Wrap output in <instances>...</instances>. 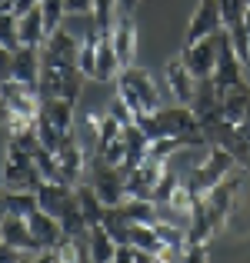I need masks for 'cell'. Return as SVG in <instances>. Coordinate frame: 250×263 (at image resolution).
<instances>
[{
    "label": "cell",
    "mask_w": 250,
    "mask_h": 263,
    "mask_svg": "<svg viewBox=\"0 0 250 263\" xmlns=\"http://www.w3.org/2000/svg\"><path fill=\"white\" fill-rule=\"evenodd\" d=\"M117 93L127 100V107L134 110V117L137 114H157V110L164 107L154 77H150L147 70H140V67H134V64L117 73Z\"/></svg>",
    "instance_id": "cell-1"
},
{
    "label": "cell",
    "mask_w": 250,
    "mask_h": 263,
    "mask_svg": "<svg viewBox=\"0 0 250 263\" xmlns=\"http://www.w3.org/2000/svg\"><path fill=\"white\" fill-rule=\"evenodd\" d=\"M0 183L7 190H40V183H44L33 157L24 154L10 140H7V160H4V170H0Z\"/></svg>",
    "instance_id": "cell-2"
},
{
    "label": "cell",
    "mask_w": 250,
    "mask_h": 263,
    "mask_svg": "<svg viewBox=\"0 0 250 263\" xmlns=\"http://www.w3.org/2000/svg\"><path fill=\"white\" fill-rule=\"evenodd\" d=\"M87 167H90L87 183L97 190V197H100L107 206H120L123 197H127V190H123V186H127V170L123 167H110V163H103L100 157H90Z\"/></svg>",
    "instance_id": "cell-3"
},
{
    "label": "cell",
    "mask_w": 250,
    "mask_h": 263,
    "mask_svg": "<svg viewBox=\"0 0 250 263\" xmlns=\"http://www.w3.org/2000/svg\"><path fill=\"white\" fill-rule=\"evenodd\" d=\"M217 53H220V30L210 33V37L197 40V44H184V67L190 70L193 80H204V77H213V67H217Z\"/></svg>",
    "instance_id": "cell-4"
},
{
    "label": "cell",
    "mask_w": 250,
    "mask_h": 263,
    "mask_svg": "<svg viewBox=\"0 0 250 263\" xmlns=\"http://www.w3.org/2000/svg\"><path fill=\"white\" fill-rule=\"evenodd\" d=\"M167 174V160H154V157H144L134 170H127V197H144L154 200V190L160 183V177Z\"/></svg>",
    "instance_id": "cell-5"
},
{
    "label": "cell",
    "mask_w": 250,
    "mask_h": 263,
    "mask_svg": "<svg viewBox=\"0 0 250 263\" xmlns=\"http://www.w3.org/2000/svg\"><path fill=\"white\" fill-rule=\"evenodd\" d=\"M190 110H193V117H197L200 130H204L207 123H213V120L224 117V107H220V90H217V84H213V77H204V80L193 84Z\"/></svg>",
    "instance_id": "cell-6"
},
{
    "label": "cell",
    "mask_w": 250,
    "mask_h": 263,
    "mask_svg": "<svg viewBox=\"0 0 250 263\" xmlns=\"http://www.w3.org/2000/svg\"><path fill=\"white\" fill-rule=\"evenodd\" d=\"M40 70H44V50H40V47H17V50H13L10 80L37 90L40 87ZM37 93H40V90H37Z\"/></svg>",
    "instance_id": "cell-7"
},
{
    "label": "cell",
    "mask_w": 250,
    "mask_h": 263,
    "mask_svg": "<svg viewBox=\"0 0 250 263\" xmlns=\"http://www.w3.org/2000/svg\"><path fill=\"white\" fill-rule=\"evenodd\" d=\"M0 97L7 100L10 114H17V117H30V120H37V117H40V107H44V100H40L37 90L17 84V80H4V84H0Z\"/></svg>",
    "instance_id": "cell-8"
},
{
    "label": "cell",
    "mask_w": 250,
    "mask_h": 263,
    "mask_svg": "<svg viewBox=\"0 0 250 263\" xmlns=\"http://www.w3.org/2000/svg\"><path fill=\"white\" fill-rule=\"evenodd\" d=\"M80 44L70 30H64V27H57V30L47 37V44L40 47L44 50V60H50V64H64V67H77V57H80Z\"/></svg>",
    "instance_id": "cell-9"
},
{
    "label": "cell",
    "mask_w": 250,
    "mask_h": 263,
    "mask_svg": "<svg viewBox=\"0 0 250 263\" xmlns=\"http://www.w3.org/2000/svg\"><path fill=\"white\" fill-rule=\"evenodd\" d=\"M224 30V20H220V4L217 0H200L197 10L190 17V27H187V40L184 44H197V40L210 37V33Z\"/></svg>",
    "instance_id": "cell-10"
},
{
    "label": "cell",
    "mask_w": 250,
    "mask_h": 263,
    "mask_svg": "<svg viewBox=\"0 0 250 263\" xmlns=\"http://www.w3.org/2000/svg\"><path fill=\"white\" fill-rule=\"evenodd\" d=\"M107 37H110V44H114L117 57H120V67H130V64H134V50H137V24H134V17H130L127 10L117 13V20H114V27H110Z\"/></svg>",
    "instance_id": "cell-11"
},
{
    "label": "cell",
    "mask_w": 250,
    "mask_h": 263,
    "mask_svg": "<svg viewBox=\"0 0 250 263\" xmlns=\"http://www.w3.org/2000/svg\"><path fill=\"white\" fill-rule=\"evenodd\" d=\"M27 223H30V233H33L37 250H53V247L64 240V227H60V220L53 217V213H47V210H33L30 217H27Z\"/></svg>",
    "instance_id": "cell-12"
},
{
    "label": "cell",
    "mask_w": 250,
    "mask_h": 263,
    "mask_svg": "<svg viewBox=\"0 0 250 263\" xmlns=\"http://www.w3.org/2000/svg\"><path fill=\"white\" fill-rule=\"evenodd\" d=\"M0 240L10 243V247H17V250H24V253H40L37 243H33V233H30L27 217H13V213H7V217L0 220Z\"/></svg>",
    "instance_id": "cell-13"
},
{
    "label": "cell",
    "mask_w": 250,
    "mask_h": 263,
    "mask_svg": "<svg viewBox=\"0 0 250 263\" xmlns=\"http://www.w3.org/2000/svg\"><path fill=\"white\" fill-rule=\"evenodd\" d=\"M17 30H20V47H44L47 44V24H44V10L37 7H30L27 13H20L17 17Z\"/></svg>",
    "instance_id": "cell-14"
},
{
    "label": "cell",
    "mask_w": 250,
    "mask_h": 263,
    "mask_svg": "<svg viewBox=\"0 0 250 263\" xmlns=\"http://www.w3.org/2000/svg\"><path fill=\"white\" fill-rule=\"evenodd\" d=\"M220 107H224V120L244 123L250 117V87L240 80V84H234L230 90H224V93H220Z\"/></svg>",
    "instance_id": "cell-15"
},
{
    "label": "cell",
    "mask_w": 250,
    "mask_h": 263,
    "mask_svg": "<svg viewBox=\"0 0 250 263\" xmlns=\"http://www.w3.org/2000/svg\"><path fill=\"white\" fill-rule=\"evenodd\" d=\"M164 77H167V87H170V93H173V100L177 103H190V97H193V84L197 80L190 77V70L184 67V60H170V64L164 67Z\"/></svg>",
    "instance_id": "cell-16"
},
{
    "label": "cell",
    "mask_w": 250,
    "mask_h": 263,
    "mask_svg": "<svg viewBox=\"0 0 250 263\" xmlns=\"http://www.w3.org/2000/svg\"><path fill=\"white\" fill-rule=\"evenodd\" d=\"M120 57H117L114 44H110V37L103 33L100 40H97V80L100 84H110V80H117V73H120Z\"/></svg>",
    "instance_id": "cell-17"
},
{
    "label": "cell",
    "mask_w": 250,
    "mask_h": 263,
    "mask_svg": "<svg viewBox=\"0 0 250 263\" xmlns=\"http://www.w3.org/2000/svg\"><path fill=\"white\" fill-rule=\"evenodd\" d=\"M87 257L94 260V263H114V257H117V243H114V237H110V233L103 230L100 223L90 227V237H87Z\"/></svg>",
    "instance_id": "cell-18"
},
{
    "label": "cell",
    "mask_w": 250,
    "mask_h": 263,
    "mask_svg": "<svg viewBox=\"0 0 250 263\" xmlns=\"http://www.w3.org/2000/svg\"><path fill=\"white\" fill-rule=\"evenodd\" d=\"M40 117H47V120H50L57 130H64V134L74 130V103L64 100V97H50V100H44Z\"/></svg>",
    "instance_id": "cell-19"
},
{
    "label": "cell",
    "mask_w": 250,
    "mask_h": 263,
    "mask_svg": "<svg viewBox=\"0 0 250 263\" xmlns=\"http://www.w3.org/2000/svg\"><path fill=\"white\" fill-rule=\"evenodd\" d=\"M120 210H123V217H127L130 223L157 227V203H154V200H144V197H123Z\"/></svg>",
    "instance_id": "cell-20"
},
{
    "label": "cell",
    "mask_w": 250,
    "mask_h": 263,
    "mask_svg": "<svg viewBox=\"0 0 250 263\" xmlns=\"http://www.w3.org/2000/svg\"><path fill=\"white\" fill-rule=\"evenodd\" d=\"M74 190H77V206H80L83 220H87L90 227L100 223V217H103V210H107V203H103V200L97 197V190H94L90 183H77Z\"/></svg>",
    "instance_id": "cell-21"
},
{
    "label": "cell",
    "mask_w": 250,
    "mask_h": 263,
    "mask_svg": "<svg viewBox=\"0 0 250 263\" xmlns=\"http://www.w3.org/2000/svg\"><path fill=\"white\" fill-rule=\"evenodd\" d=\"M100 227L110 233V237H114L117 247H127L130 243V220L123 217L120 206H107V210H103V217H100Z\"/></svg>",
    "instance_id": "cell-22"
},
{
    "label": "cell",
    "mask_w": 250,
    "mask_h": 263,
    "mask_svg": "<svg viewBox=\"0 0 250 263\" xmlns=\"http://www.w3.org/2000/svg\"><path fill=\"white\" fill-rule=\"evenodd\" d=\"M33 210H40L37 190H7V213H13V217H30Z\"/></svg>",
    "instance_id": "cell-23"
},
{
    "label": "cell",
    "mask_w": 250,
    "mask_h": 263,
    "mask_svg": "<svg viewBox=\"0 0 250 263\" xmlns=\"http://www.w3.org/2000/svg\"><path fill=\"white\" fill-rule=\"evenodd\" d=\"M130 247H137V250H150V253L164 250L160 237H157V227H147V223H130Z\"/></svg>",
    "instance_id": "cell-24"
},
{
    "label": "cell",
    "mask_w": 250,
    "mask_h": 263,
    "mask_svg": "<svg viewBox=\"0 0 250 263\" xmlns=\"http://www.w3.org/2000/svg\"><path fill=\"white\" fill-rule=\"evenodd\" d=\"M0 47H7V50H17V47H20L17 13H13V10H0Z\"/></svg>",
    "instance_id": "cell-25"
},
{
    "label": "cell",
    "mask_w": 250,
    "mask_h": 263,
    "mask_svg": "<svg viewBox=\"0 0 250 263\" xmlns=\"http://www.w3.org/2000/svg\"><path fill=\"white\" fill-rule=\"evenodd\" d=\"M37 140L44 150H50V154H57L60 143H64V130H57L47 117H37Z\"/></svg>",
    "instance_id": "cell-26"
},
{
    "label": "cell",
    "mask_w": 250,
    "mask_h": 263,
    "mask_svg": "<svg viewBox=\"0 0 250 263\" xmlns=\"http://www.w3.org/2000/svg\"><path fill=\"white\" fill-rule=\"evenodd\" d=\"M117 4L120 0H94V20H97V27H100V33H110V27H114V20H117Z\"/></svg>",
    "instance_id": "cell-27"
},
{
    "label": "cell",
    "mask_w": 250,
    "mask_h": 263,
    "mask_svg": "<svg viewBox=\"0 0 250 263\" xmlns=\"http://www.w3.org/2000/svg\"><path fill=\"white\" fill-rule=\"evenodd\" d=\"M177 150H184V143H180V137H157V140H150V150L147 157H154V160H170Z\"/></svg>",
    "instance_id": "cell-28"
},
{
    "label": "cell",
    "mask_w": 250,
    "mask_h": 263,
    "mask_svg": "<svg viewBox=\"0 0 250 263\" xmlns=\"http://www.w3.org/2000/svg\"><path fill=\"white\" fill-rule=\"evenodd\" d=\"M40 10H44V24H47V33H53L67 17V7L64 0H40Z\"/></svg>",
    "instance_id": "cell-29"
},
{
    "label": "cell",
    "mask_w": 250,
    "mask_h": 263,
    "mask_svg": "<svg viewBox=\"0 0 250 263\" xmlns=\"http://www.w3.org/2000/svg\"><path fill=\"white\" fill-rule=\"evenodd\" d=\"M217 4H220V20H224V27H237V24H244L247 0H217Z\"/></svg>",
    "instance_id": "cell-30"
},
{
    "label": "cell",
    "mask_w": 250,
    "mask_h": 263,
    "mask_svg": "<svg viewBox=\"0 0 250 263\" xmlns=\"http://www.w3.org/2000/svg\"><path fill=\"white\" fill-rule=\"evenodd\" d=\"M77 67L87 80H97V44H80V57Z\"/></svg>",
    "instance_id": "cell-31"
},
{
    "label": "cell",
    "mask_w": 250,
    "mask_h": 263,
    "mask_svg": "<svg viewBox=\"0 0 250 263\" xmlns=\"http://www.w3.org/2000/svg\"><path fill=\"white\" fill-rule=\"evenodd\" d=\"M107 114H110V117H114V120H117V123H123V127H127V123H134V110H130V107H127V100H123V97H120V93H117V97H114V100H110V103H107Z\"/></svg>",
    "instance_id": "cell-32"
},
{
    "label": "cell",
    "mask_w": 250,
    "mask_h": 263,
    "mask_svg": "<svg viewBox=\"0 0 250 263\" xmlns=\"http://www.w3.org/2000/svg\"><path fill=\"white\" fill-rule=\"evenodd\" d=\"M180 263H207V247L204 243H187L180 250Z\"/></svg>",
    "instance_id": "cell-33"
},
{
    "label": "cell",
    "mask_w": 250,
    "mask_h": 263,
    "mask_svg": "<svg viewBox=\"0 0 250 263\" xmlns=\"http://www.w3.org/2000/svg\"><path fill=\"white\" fill-rule=\"evenodd\" d=\"M24 260H27L24 250H17V247H10V243L0 240V263H24Z\"/></svg>",
    "instance_id": "cell-34"
},
{
    "label": "cell",
    "mask_w": 250,
    "mask_h": 263,
    "mask_svg": "<svg viewBox=\"0 0 250 263\" xmlns=\"http://www.w3.org/2000/svg\"><path fill=\"white\" fill-rule=\"evenodd\" d=\"M10 70H13V50L0 47V84H4V80H10Z\"/></svg>",
    "instance_id": "cell-35"
},
{
    "label": "cell",
    "mask_w": 250,
    "mask_h": 263,
    "mask_svg": "<svg viewBox=\"0 0 250 263\" xmlns=\"http://www.w3.org/2000/svg\"><path fill=\"white\" fill-rule=\"evenodd\" d=\"M67 13H90L94 10V0H64Z\"/></svg>",
    "instance_id": "cell-36"
},
{
    "label": "cell",
    "mask_w": 250,
    "mask_h": 263,
    "mask_svg": "<svg viewBox=\"0 0 250 263\" xmlns=\"http://www.w3.org/2000/svg\"><path fill=\"white\" fill-rule=\"evenodd\" d=\"M24 263H57V257H53V250H40V253H27Z\"/></svg>",
    "instance_id": "cell-37"
},
{
    "label": "cell",
    "mask_w": 250,
    "mask_h": 263,
    "mask_svg": "<svg viewBox=\"0 0 250 263\" xmlns=\"http://www.w3.org/2000/svg\"><path fill=\"white\" fill-rule=\"evenodd\" d=\"M7 120H10V107H7V100L0 97V127H7Z\"/></svg>",
    "instance_id": "cell-38"
},
{
    "label": "cell",
    "mask_w": 250,
    "mask_h": 263,
    "mask_svg": "<svg viewBox=\"0 0 250 263\" xmlns=\"http://www.w3.org/2000/svg\"><path fill=\"white\" fill-rule=\"evenodd\" d=\"M7 217V186L0 183V220Z\"/></svg>",
    "instance_id": "cell-39"
},
{
    "label": "cell",
    "mask_w": 250,
    "mask_h": 263,
    "mask_svg": "<svg viewBox=\"0 0 250 263\" xmlns=\"http://www.w3.org/2000/svg\"><path fill=\"white\" fill-rule=\"evenodd\" d=\"M244 30H247V37H250V4H247V13H244Z\"/></svg>",
    "instance_id": "cell-40"
},
{
    "label": "cell",
    "mask_w": 250,
    "mask_h": 263,
    "mask_svg": "<svg viewBox=\"0 0 250 263\" xmlns=\"http://www.w3.org/2000/svg\"><path fill=\"white\" fill-rule=\"evenodd\" d=\"M0 10H10V0H0Z\"/></svg>",
    "instance_id": "cell-41"
},
{
    "label": "cell",
    "mask_w": 250,
    "mask_h": 263,
    "mask_svg": "<svg viewBox=\"0 0 250 263\" xmlns=\"http://www.w3.org/2000/svg\"><path fill=\"white\" fill-rule=\"evenodd\" d=\"M247 4H250V0H247Z\"/></svg>",
    "instance_id": "cell-42"
}]
</instances>
